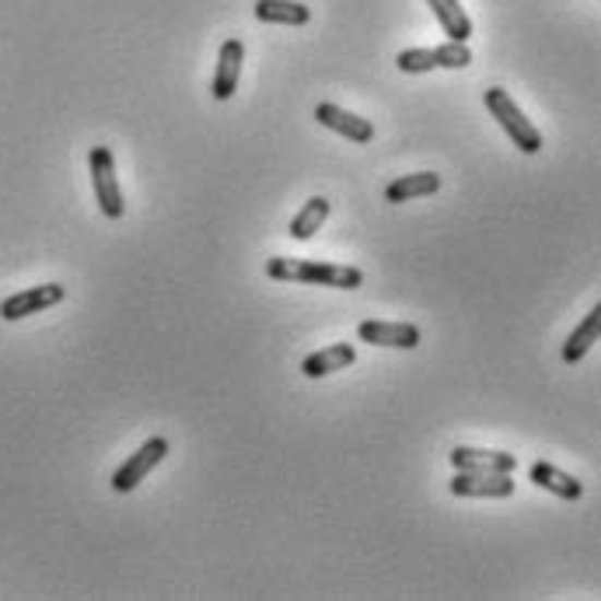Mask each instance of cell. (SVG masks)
I'll return each instance as SVG.
<instances>
[{"instance_id":"6da1fadb","label":"cell","mask_w":601,"mask_h":601,"mask_svg":"<svg viewBox=\"0 0 601 601\" xmlns=\"http://www.w3.org/2000/svg\"><path fill=\"white\" fill-rule=\"evenodd\" d=\"M266 277L280 284H308V287H333V290H357L364 287V269L357 266H336L318 260H287L273 255L266 263Z\"/></svg>"},{"instance_id":"7a4b0ae2","label":"cell","mask_w":601,"mask_h":601,"mask_svg":"<svg viewBox=\"0 0 601 601\" xmlns=\"http://www.w3.org/2000/svg\"><path fill=\"white\" fill-rule=\"evenodd\" d=\"M483 101H486V112L496 119V123H501V130L510 136L514 147H518L521 154H539L542 151V130L518 109V101H514L504 88H486Z\"/></svg>"},{"instance_id":"3957f363","label":"cell","mask_w":601,"mask_h":601,"mask_svg":"<svg viewBox=\"0 0 601 601\" xmlns=\"http://www.w3.org/2000/svg\"><path fill=\"white\" fill-rule=\"evenodd\" d=\"M472 63V49L469 43H444L434 49H402L395 57V67L402 74H431V71H461V67Z\"/></svg>"},{"instance_id":"277c9868","label":"cell","mask_w":601,"mask_h":601,"mask_svg":"<svg viewBox=\"0 0 601 601\" xmlns=\"http://www.w3.org/2000/svg\"><path fill=\"white\" fill-rule=\"evenodd\" d=\"M88 168H92V185H95V203L98 211L106 214L109 220H119L127 211L123 203V189H119V179H116V154L112 147L98 144L88 151Z\"/></svg>"},{"instance_id":"5b68a950","label":"cell","mask_w":601,"mask_h":601,"mask_svg":"<svg viewBox=\"0 0 601 601\" xmlns=\"http://www.w3.org/2000/svg\"><path fill=\"white\" fill-rule=\"evenodd\" d=\"M168 452H171V441L168 437H151V441H144L141 448H136L123 461V466L112 472V490L116 493H133L168 458Z\"/></svg>"},{"instance_id":"8992f818","label":"cell","mask_w":601,"mask_h":601,"mask_svg":"<svg viewBox=\"0 0 601 601\" xmlns=\"http://www.w3.org/2000/svg\"><path fill=\"white\" fill-rule=\"evenodd\" d=\"M67 298L63 284H39V287H25L19 295H11L0 301V318L4 322H22L28 315H39L46 308H57Z\"/></svg>"},{"instance_id":"52a82bcc","label":"cell","mask_w":601,"mask_h":601,"mask_svg":"<svg viewBox=\"0 0 601 601\" xmlns=\"http://www.w3.org/2000/svg\"><path fill=\"white\" fill-rule=\"evenodd\" d=\"M360 342H371V347H385V350H417L420 347V325L413 322H385V318H364L357 325Z\"/></svg>"},{"instance_id":"ba28073f","label":"cell","mask_w":601,"mask_h":601,"mask_svg":"<svg viewBox=\"0 0 601 601\" xmlns=\"http://www.w3.org/2000/svg\"><path fill=\"white\" fill-rule=\"evenodd\" d=\"M242 63H245V43L231 36L220 43V53H217V71H214V84H211V95L217 101H231L238 92V81H242Z\"/></svg>"},{"instance_id":"9c48e42d","label":"cell","mask_w":601,"mask_h":601,"mask_svg":"<svg viewBox=\"0 0 601 601\" xmlns=\"http://www.w3.org/2000/svg\"><path fill=\"white\" fill-rule=\"evenodd\" d=\"M315 119L325 130L347 136V141H353V144H371L374 141V123H371V119L357 116V112H347L342 106H336V101H318Z\"/></svg>"},{"instance_id":"30bf717a","label":"cell","mask_w":601,"mask_h":601,"mask_svg":"<svg viewBox=\"0 0 601 601\" xmlns=\"http://www.w3.org/2000/svg\"><path fill=\"white\" fill-rule=\"evenodd\" d=\"M448 490L455 496H472V501H507L514 496V476H496V472H458Z\"/></svg>"},{"instance_id":"8fae6325","label":"cell","mask_w":601,"mask_h":601,"mask_svg":"<svg viewBox=\"0 0 601 601\" xmlns=\"http://www.w3.org/2000/svg\"><path fill=\"white\" fill-rule=\"evenodd\" d=\"M452 466L458 472H496V476H514L518 469V458L507 455V452H486V448H466V444H458V448L448 455Z\"/></svg>"},{"instance_id":"7c38bea8","label":"cell","mask_w":601,"mask_h":601,"mask_svg":"<svg viewBox=\"0 0 601 601\" xmlns=\"http://www.w3.org/2000/svg\"><path fill=\"white\" fill-rule=\"evenodd\" d=\"M353 360H357V350L350 347V342H333V347L308 353L301 360V374L312 377V382H318V377H329L336 371H347Z\"/></svg>"},{"instance_id":"4fadbf2b","label":"cell","mask_w":601,"mask_h":601,"mask_svg":"<svg viewBox=\"0 0 601 601\" xmlns=\"http://www.w3.org/2000/svg\"><path fill=\"white\" fill-rule=\"evenodd\" d=\"M531 483H536L539 490H545V493L560 496V501H580L584 496L580 479L556 469L553 461H536V466H531Z\"/></svg>"},{"instance_id":"5bb4252c","label":"cell","mask_w":601,"mask_h":601,"mask_svg":"<svg viewBox=\"0 0 601 601\" xmlns=\"http://www.w3.org/2000/svg\"><path fill=\"white\" fill-rule=\"evenodd\" d=\"M598 336H601V304H594L591 312L584 315V322L577 325V329L566 336V342H563V360H566V364H580V360L594 350Z\"/></svg>"},{"instance_id":"9a60e30c","label":"cell","mask_w":601,"mask_h":601,"mask_svg":"<svg viewBox=\"0 0 601 601\" xmlns=\"http://www.w3.org/2000/svg\"><path fill=\"white\" fill-rule=\"evenodd\" d=\"M255 19L266 25H290L301 28L312 22V8L301 0H255Z\"/></svg>"},{"instance_id":"2e32d148","label":"cell","mask_w":601,"mask_h":601,"mask_svg":"<svg viewBox=\"0 0 601 601\" xmlns=\"http://www.w3.org/2000/svg\"><path fill=\"white\" fill-rule=\"evenodd\" d=\"M441 189V176L437 171H413V176H399L385 185V200L388 203H409L420 196H434Z\"/></svg>"},{"instance_id":"e0dca14e","label":"cell","mask_w":601,"mask_h":601,"mask_svg":"<svg viewBox=\"0 0 601 601\" xmlns=\"http://www.w3.org/2000/svg\"><path fill=\"white\" fill-rule=\"evenodd\" d=\"M426 4H431L437 25L444 28V36H448L452 43H469L472 19L466 14V8L458 4V0H426Z\"/></svg>"},{"instance_id":"ac0fdd59","label":"cell","mask_w":601,"mask_h":601,"mask_svg":"<svg viewBox=\"0 0 601 601\" xmlns=\"http://www.w3.org/2000/svg\"><path fill=\"white\" fill-rule=\"evenodd\" d=\"M329 200L325 196H312L304 203V207L290 217V228H287V235L295 238V242H308V238H315V231L329 220Z\"/></svg>"}]
</instances>
